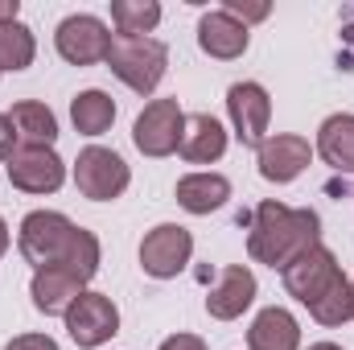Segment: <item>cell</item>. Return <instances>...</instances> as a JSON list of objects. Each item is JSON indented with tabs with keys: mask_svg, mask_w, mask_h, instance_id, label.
<instances>
[{
	"mask_svg": "<svg viewBox=\"0 0 354 350\" xmlns=\"http://www.w3.org/2000/svg\"><path fill=\"white\" fill-rule=\"evenodd\" d=\"M322 239V219L313 210H292L284 202H260L248 227V252L256 264L268 268H288L297 256L317 248Z\"/></svg>",
	"mask_w": 354,
	"mask_h": 350,
	"instance_id": "1",
	"label": "cell"
},
{
	"mask_svg": "<svg viewBox=\"0 0 354 350\" xmlns=\"http://www.w3.org/2000/svg\"><path fill=\"white\" fill-rule=\"evenodd\" d=\"M107 66H111V75H115L124 87H132L136 95H153L157 83L165 79L169 50H165V42H157V37H120V33H115L111 54H107Z\"/></svg>",
	"mask_w": 354,
	"mask_h": 350,
	"instance_id": "2",
	"label": "cell"
},
{
	"mask_svg": "<svg viewBox=\"0 0 354 350\" xmlns=\"http://www.w3.org/2000/svg\"><path fill=\"white\" fill-rule=\"evenodd\" d=\"M75 231L79 227L66 214H58V210H33V214L21 219L17 248H21V256L33 264V268H54V264H62L71 239H75Z\"/></svg>",
	"mask_w": 354,
	"mask_h": 350,
	"instance_id": "3",
	"label": "cell"
},
{
	"mask_svg": "<svg viewBox=\"0 0 354 350\" xmlns=\"http://www.w3.org/2000/svg\"><path fill=\"white\" fill-rule=\"evenodd\" d=\"M128 181H132L128 161H124L120 153H111V149L91 145V149L79 153V161H75V185H79V194L91 198V202H111V198H120V194L128 190Z\"/></svg>",
	"mask_w": 354,
	"mask_h": 350,
	"instance_id": "4",
	"label": "cell"
},
{
	"mask_svg": "<svg viewBox=\"0 0 354 350\" xmlns=\"http://www.w3.org/2000/svg\"><path fill=\"white\" fill-rule=\"evenodd\" d=\"M111 33H107V25L99 21V17H91V12H75V17H66L62 25H58V33H54V46H58V54L71 62V66H95V62H107V54H111Z\"/></svg>",
	"mask_w": 354,
	"mask_h": 350,
	"instance_id": "5",
	"label": "cell"
},
{
	"mask_svg": "<svg viewBox=\"0 0 354 350\" xmlns=\"http://www.w3.org/2000/svg\"><path fill=\"white\" fill-rule=\"evenodd\" d=\"M181 132H185V116L177 107V99H153L136 124H132V140L145 157H169L181 145Z\"/></svg>",
	"mask_w": 354,
	"mask_h": 350,
	"instance_id": "6",
	"label": "cell"
},
{
	"mask_svg": "<svg viewBox=\"0 0 354 350\" xmlns=\"http://www.w3.org/2000/svg\"><path fill=\"white\" fill-rule=\"evenodd\" d=\"M66 334L83 350H95L111 342L120 334V309L111 305V297L103 293H83L71 309H66Z\"/></svg>",
	"mask_w": 354,
	"mask_h": 350,
	"instance_id": "7",
	"label": "cell"
},
{
	"mask_svg": "<svg viewBox=\"0 0 354 350\" xmlns=\"http://www.w3.org/2000/svg\"><path fill=\"white\" fill-rule=\"evenodd\" d=\"M189 256H194V235H189L185 227H177V223L153 227V231L145 235V243H140V268H145L153 280L177 276V272L189 264Z\"/></svg>",
	"mask_w": 354,
	"mask_h": 350,
	"instance_id": "8",
	"label": "cell"
},
{
	"mask_svg": "<svg viewBox=\"0 0 354 350\" xmlns=\"http://www.w3.org/2000/svg\"><path fill=\"white\" fill-rule=\"evenodd\" d=\"M334 280H342V268H338V260H334V252L330 248H309L305 256H297V260L284 268V288L309 309Z\"/></svg>",
	"mask_w": 354,
	"mask_h": 350,
	"instance_id": "9",
	"label": "cell"
},
{
	"mask_svg": "<svg viewBox=\"0 0 354 350\" xmlns=\"http://www.w3.org/2000/svg\"><path fill=\"white\" fill-rule=\"evenodd\" d=\"M227 111L235 124V136L243 149H260L268 136V120H272V99L260 83H235L227 91Z\"/></svg>",
	"mask_w": 354,
	"mask_h": 350,
	"instance_id": "10",
	"label": "cell"
},
{
	"mask_svg": "<svg viewBox=\"0 0 354 350\" xmlns=\"http://www.w3.org/2000/svg\"><path fill=\"white\" fill-rule=\"evenodd\" d=\"M8 181L25 194H54L66 181V165L54 149H17L8 157Z\"/></svg>",
	"mask_w": 354,
	"mask_h": 350,
	"instance_id": "11",
	"label": "cell"
},
{
	"mask_svg": "<svg viewBox=\"0 0 354 350\" xmlns=\"http://www.w3.org/2000/svg\"><path fill=\"white\" fill-rule=\"evenodd\" d=\"M252 301H256V276H252V268L227 264L218 272L214 288L206 293V313L218 317V322H235V317H243V309Z\"/></svg>",
	"mask_w": 354,
	"mask_h": 350,
	"instance_id": "12",
	"label": "cell"
},
{
	"mask_svg": "<svg viewBox=\"0 0 354 350\" xmlns=\"http://www.w3.org/2000/svg\"><path fill=\"white\" fill-rule=\"evenodd\" d=\"M309 157H313V149H309L305 136H268L264 145L256 149L260 177H264V181H276V185L297 181V177L305 174Z\"/></svg>",
	"mask_w": 354,
	"mask_h": 350,
	"instance_id": "13",
	"label": "cell"
},
{
	"mask_svg": "<svg viewBox=\"0 0 354 350\" xmlns=\"http://www.w3.org/2000/svg\"><path fill=\"white\" fill-rule=\"evenodd\" d=\"M248 42H252L248 25H239L231 12H223V8L202 12V21H198V46H202L210 58L231 62V58H239V54L248 50Z\"/></svg>",
	"mask_w": 354,
	"mask_h": 350,
	"instance_id": "14",
	"label": "cell"
},
{
	"mask_svg": "<svg viewBox=\"0 0 354 350\" xmlns=\"http://www.w3.org/2000/svg\"><path fill=\"white\" fill-rule=\"evenodd\" d=\"M177 153H181L189 165H210V161H218V157L227 153V128H223L214 116H206V111L185 116V132H181Z\"/></svg>",
	"mask_w": 354,
	"mask_h": 350,
	"instance_id": "15",
	"label": "cell"
},
{
	"mask_svg": "<svg viewBox=\"0 0 354 350\" xmlns=\"http://www.w3.org/2000/svg\"><path fill=\"white\" fill-rule=\"evenodd\" d=\"M29 293H33V305H37L41 313H62V317H66V309L83 297V280L54 264V268H37V272H33Z\"/></svg>",
	"mask_w": 354,
	"mask_h": 350,
	"instance_id": "16",
	"label": "cell"
},
{
	"mask_svg": "<svg viewBox=\"0 0 354 350\" xmlns=\"http://www.w3.org/2000/svg\"><path fill=\"white\" fill-rule=\"evenodd\" d=\"M8 124H12L21 149H54V140H58V120L46 103H33V99L12 103Z\"/></svg>",
	"mask_w": 354,
	"mask_h": 350,
	"instance_id": "17",
	"label": "cell"
},
{
	"mask_svg": "<svg viewBox=\"0 0 354 350\" xmlns=\"http://www.w3.org/2000/svg\"><path fill=\"white\" fill-rule=\"evenodd\" d=\"M317 157L334 174H354V116L338 111L317 128Z\"/></svg>",
	"mask_w": 354,
	"mask_h": 350,
	"instance_id": "18",
	"label": "cell"
},
{
	"mask_svg": "<svg viewBox=\"0 0 354 350\" xmlns=\"http://www.w3.org/2000/svg\"><path fill=\"white\" fill-rule=\"evenodd\" d=\"M248 347L252 350H297L301 347V326H297V317H292L288 309L272 305V309H264V313L252 322Z\"/></svg>",
	"mask_w": 354,
	"mask_h": 350,
	"instance_id": "19",
	"label": "cell"
},
{
	"mask_svg": "<svg viewBox=\"0 0 354 350\" xmlns=\"http://www.w3.org/2000/svg\"><path fill=\"white\" fill-rule=\"evenodd\" d=\"M231 198V181L223 174H185L177 181V206L189 214H210Z\"/></svg>",
	"mask_w": 354,
	"mask_h": 350,
	"instance_id": "20",
	"label": "cell"
},
{
	"mask_svg": "<svg viewBox=\"0 0 354 350\" xmlns=\"http://www.w3.org/2000/svg\"><path fill=\"white\" fill-rule=\"evenodd\" d=\"M71 120H75V132L83 136H103L111 124H115V99L107 91H83L75 95L71 103Z\"/></svg>",
	"mask_w": 354,
	"mask_h": 350,
	"instance_id": "21",
	"label": "cell"
},
{
	"mask_svg": "<svg viewBox=\"0 0 354 350\" xmlns=\"http://www.w3.org/2000/svg\"><path fill=\"white\" fill-rule=\"evenodd\" d=\"M111 21L120 37H149L161 21V4L157 0H111Z\"/></svg>",
	"mask_w": 354,
	"mask_h": 350,
	"instance_id": "22",
	"label": "cell"
},
{
	"mask_svg": "<svg viewBox=\"0 0 354 350\" xmlns=\"http://www.w3.org/2000/svg\"><path fill=\"white\" fill-rule=\"evenodd\" d=\"M37 54V42H33V29L21 25V21H8L0 25V75L4 71H25Z\"/></svg>",
	"mask_w": 354,
	"mask_h": 350,
	"instance_id": "23",
	"label": "cell"
},
{
	"mask_svg": "<svg viewBox=\"0 0 354 350\" xmlns=\"http://www.w3.org/2000/svg\"><path fill=\"white\" fill-rule=\"evenodd\" d=\"M309 313H313V322H322V326H342V322H351L354 317V293H351V280L342 276V280H334L313 305H309Z\"/></svg>",
	"mask_w": 354,
	"mask_h": 350,
	"instance_id": "24",
	"label": "cell"
},
{
	"mask_svg": "<svg viewBox=\"0 0 354 350\" xmlns=\"http://www.w3.org/2000/svg\"><path fill=\"white\" fill-rule=\"evenodd\" d=\"M58 268H66V272H71V276H79L83 284L99 272V239L91 235L87 227H79V231H75V239H71V248H66V256H62Z\"/></svg>",
	"mask_w": 354,
	"mask_h": 350,
	"instance_id": "25",
	"label": "cell"
},
{
	"mask_svg": "<svg viewBox=\"0 0 354 350\" xmlns=\"http://www.w3.org/2000/svg\"><path fill=\"white\" fill-rule=\"evenodd\" d=\"M223 12H231L239 25H252V21H264L268 4H243V0H223Z\"/></svg>",
	"mask_w": 354,
	"mask_h": 350,
	"instance_id": "26",
	"label": "cell"
},
{
	"mask_svg": "<svg viewBox=\"0 0 354 350\" xmlns=\"http://www.w3.org/2000/svg\"><path fill=\"white\" fill-rule=\"evenodd\" d=\"M4 350H58V342L50 334H17Z\"/></svg>",
	"mask_w": 354,
	"mask_h": 350,
	"instance_id": "27",
	"label": "cell"
},
{
	"mask_svg": "<svg viewBox=\"0 0 354 350\" xmlns=\"http://www.w3.org/2000/svg\"><path fill=\"white\" fill-rule=\"evenodd\" d=\"M12 153H17V132H12L8 116H0V161H8Z\"/></svg>",
	"mask_w": 354,
	"mask_h": 350,
	"instance_id": "28",
	"label": "cell"
},
{
	"mask_svg": "<svg viewBox=\"0 0 354 350\" xmlns=\"http://www.w3.org/2000/svg\"><path fill=\"white\" fill-rule=\"evenodd\" d=\"M161 350H206V342L198 334H174V338L161 342Z\"/></svg>",
	"mask_w": 354,
	"mask_h": 350,
	"instance_id": "29",
	"label": "cell"
},
{
	"mask_svg": "<svg viewBox=\"0 0 354 350\" xmlns=\"http://www.w3.org/2000/svg\"><path fill=\"white\" fill-rule=\"evenodd\" d=\"M342 42L354 50V8H351V4L342 8Z\"/></svg>",
	"mask_w": 354,
	"mask_h": 350,
	"instance_id": "30",
	"label": "cell"
},
{
	"mask_svg": "<svg viewBox=\"0 0 354 350\" xmlns=\"http://www.w3.org/2000/svg\"><path fill=\"white\" fill-rule=\"evenodd\" d=\"M17 12H21V4H17V0H0V25L17 21Z\"/></svg>",
	"mask_w": 354,
	"mask_h": 350,
	"instance_id": "31",
	"label": "cell"
},
{
	"mask_svg": "<svg viewBox=\"0 0 354 350\" xmlns=\"http://www.w3.org/2000/svg\"><path fill=\"white\" fill-rule=\"evenodd\" d=\"M4 252H8V223L0 219V256H4Z\"/></svg>",
	"mask_w": 354,
	"mask_h": 350,
	"instance_id": "32",
	"label": "cell"
},
{
	"mask_svg": "<svg viewBox=\"0 0 354 350\" xmlns=\"http://www.w3.org/2000/svg\"><path fill=\"white\" fill-rule=\"evenodd\" d=\"M309 350H342V347H334V342H313Z\"/></svg>",
	"mask_w": 354,
	"mask_h": 350,
	"instance_id": "33",
	"label": "cell"
},
{
	"mask_svg": "<svg viewBox=\"0 0 354 350\" xmlns=\"http://www.w3.org/2000/svg\"><path fill=\"white\" fill-rule=\"evenodd\" d=\"M351 293H354V280H351Z\"/></svg>",
	"mask_w": 354,
	"mask_h": 350,
	"instance_id": "34",
	"label": "cell"
}]
</instances>
